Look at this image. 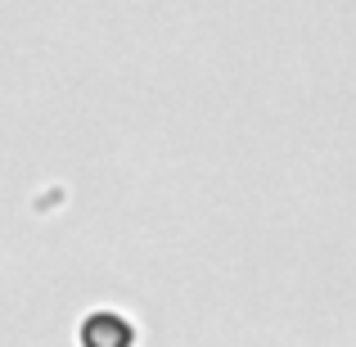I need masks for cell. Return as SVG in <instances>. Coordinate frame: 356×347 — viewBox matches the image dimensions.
Instances as JSON below:
<instances>
[{"label": "cell", "mask_w": 356, "mask_h": 347, "mask_svg": "<svg viewBox=\"0 0 356 347\" xmlns=\"http://www.w3.org/2000/svg\"><path fill=\"white\" fill-rule=\"evenodd\" d=\"M81 343L86 347H131L136 343V325L122 312H90L81 325Z\"/></svg>", "instance_id": "1"}]
</instances>
